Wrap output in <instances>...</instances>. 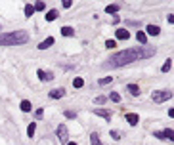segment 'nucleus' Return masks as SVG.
<instances>
[{"label": "nucleus", "instance_id": "1", "mask_svg": "<svg viewBox=\"0 0 174 145\" xmlns=\"http://www.w3.org/2000/svg\"><path fill=\"white\" fill-rule=\"evenodd\" d=\"M153 55H155V48H149V46H136V48L123 50V52L111 55L103 67H107V69H117V67H124V65L134 63V61H138V59L153 58Z\"/></svg>", "mask_w": 174, "mask_h": 145}, {"label": "nucleus", "instance_id": "2", "mask_svg": "<svg viewBox=\"0 0 174 145\" xmlns=\"http://www.w3.org/2000/svg\"><path fill=\"white\" fill-rule=\"evenodd\" d=\"M29 42V35L25 31H14L0 35V46H21V44Z\"/></svg>", "mask_w": 174, "mask_h": 145}, {"label": "nucleus", "instance_id": "3", "mask_svg": "<svg viewBox=\"0 0 174 145\" xmlns=\"http://www.w3.org/2000/svg\"><path fill=\"white\" fill-rule=\"evenodd\" d=\"M172 97V90H159V92H153L151 94V99L155 103H163V101H168Z\"/></svg>", "mask_w": 174, "mask_h": 145}, {"label": "nucleus", "instance_id": "4", "mask_svg": "<svg viewBox=\"0 0 174 145\" xmlns=\"http://www.w3.org/2000/svg\"><path fill=\"white\" fill-rule=\"evenodd\" d=\"M56 136H58V139H59L61 143H67V139H69L67 126H65V124H59V126L56 128Z\"/></svg>", "mask_w": 174, "mask_h": 145}, {"label": "nucleus", "instance_id": "5", "mask_svg": "<svg viewBox=\"0 0 174 145\" xmlns=\"http://www.w3.org/2000/svg\"><path fill=\"white\" fill-rule=\"evenodd\" d=\"M153 136L159 138V139H168V141H172V139H174V138H172L174 132H172V128H167V130H163V132H155Z\"/></svg>", "mask_w": 174, "mask_h": 145}, {"label": "nucleus", "instance_id": "6", "mask_svg": "<svg viewBox=\"0 0 174 145\" xmlns=\"http://www.w3.org/2000/svg\"><path fill=\"white\" fill-rule=\"evenodd\" d=\"M124 118H126V122H128L130 126H138V122H140V117L136 113H126Z\"/></svg>", "mask_w": 174, "mask_h": 145}, {"label": "nucleus", "instance_id": "7", "mask_svg": "<svg viewBox=\"0 0 174 145\" xmlns=\"http://www.w3.org/2000/svg\"><path fill=\"white\" fill-rule=\"evenodd\" d=\"M37 75H38L40 80H52V79H54V73H52V71H42V69H38Z\"/></svg>", "mask_w": 174, "mask_h": 145}, {"label": "nucleus", "instance_id": "8", "mask_svg": "<svg viewBox=\"0 0 174 145\" xmlns=\"http://www.w3.org/2000/svg\"><path fill=\"white\" fill-rule=\"evenodd\" d=\"M115 36H117L119 40H128V38H130V32H128L126 29H117V31H115Z\"/></svg>", "mask_w": 174, "mask_h": 145}, {"label": "nucleus", "instance_id": "9", "mask_svg": "<svg viewBox=\"0 0 174 145\" xmlns=\"http://www.w3.org/2000/svg\"><path fill=\"white\" fill-rule=\"evenodd\" d=\"M94 115L102 117L105 120H111V111H105V109H94Z\"/></svg>", "mask_w": 174, "mask_h": 145}, {"label": "nucleus", "instance_id": "10", "mask_svg": "<svg viewBox=\"0 0 174 145\" xmlns=\"http://www.w3.org/2000/svg\"><path fill=\"white\" fill-rule=\"evenodd\" d=\"M48 96H50L52 99H61V97L65 96V90H63V88H56V90H52Z\"/></svg>", "mask_w": 174, "mask_h": 145}, {"label": "nucleus", "instance_id": "11", "mask_svg": "<svg viewBox=\"0 0 174 145\" xmlns=\"http://www.w3.org/2000/svg\"><path fill=\"white\" fill-rule=\"evenodd\" d=\"M136 40L142 44V46H147V35H146L144 31H138L136 32Z\"/></svg>", "mask_w": 174, "mask_h": 145}, {"label": "nucleus", "instance_id": "12", "mask_svg": "<svg viewBox=\"0 0 174 145\" xmlns=\"http://www.w3.org/2000/svg\"><path fill=\"white\" fill-rule=\"evenodd\" d=\"M146 32H147L149 36H157L159 32H161V29H159L157 25H147V27H146Z\"/></svg>", "mask_w": 174, "mask_h": 145}, {"label": "nucleus", "instance_id": "13", "mask_svg": "<svg viewBox=\"0 0 174 145\" xmlns=\"http://www.w3.org/2000/svg\"><path fill=\"white\" fill-rule=\"evenodd\" d=\"M126 92H128L130 96H140V86H138V84H128V86H126Z\"/></svg>", "mask_w": 174, "mask_h": 145}, {"label": "nucleus", "instance_id": "14", "mask_svg": "<svg viewBox=\"0 0 174 145\" xmlns=\"http://www.w3.org/2000/svg\"><path fill=\"white\" fill-rule=\"evenodd\" d=\"M54 44V36H48L46 40H42L40 44H38V50H46V48H50Z\"/></svg>", "mask_w": 174, "mask_h": 145}, {"label": "nucleus", "instance_id": "15", "mask_svg": "<svg viewBox=\"0 0 174 145\" xmlns=\"http://www.w3.org/2000/svg\"><path fill=\"white\" fill-rule=\"evenodd\" d=\"M61 35H63V36H73V35H75V29L69 27V25H67V27H61Z\"/></svg>", "mask_w": 174, "mask_h": 145}, {"label": "nucleus", "instance_id": "16", "mask_svg": "<svg viewBox=\"0 0 174 145\" xmlns=\"http://www.w3.org/2000/svg\"><path fill=\"white\" fill-rule=\"evenodd\" d=\"M21 111H23V113H29V111L33 109V105H31V101H27V99H23V101H21Z\"/></svg>", "mask_w": 174, "mask_h": 145}, {"label": "nucleus", "instance_id": "17", "mask_svg": "<svg viewBox=\"0 0 174 145\" xmlns=\"http://www.w3.org/2000/svg\"><path fill=\"white\" fill-rule=\"evenodd\" d=\"M90 145H103L102 141H100V136L94 132V134H90Z\"/></svg>", "mask_w": 174, "mask_h": 145}, {"label": "nucleus", "instance_id": "18", "mask_svg": "<svg viewBox=\"0 0 174 145\" xmlns=\"http://www.w3.org/2000/svg\"><path fill=\"white\" fill-rule=\"evenodd\" d=\"M119 10H121V6H119V4H109V6L105 8V12L107 14H117Z\"/></svg>", "mask_w": 174, "mask_h": 145}, {"label": "nucleus", "instance_id": "19", "mask_svg": "<svg viewBox=\"0 0 174 145\" xmlns=\"http://www.w3.org/2000/svg\"><path fill=\"white\" fill-rule=\"evenodd\" d=\"M58 15H59V14H58V10H50V12H48L44 17H46V21H54V19H56Z\"/></svg>", "mask_w": 174, "mask_h": 145}, {"label": "nucleus", "instance_id": "20", "mask_svg": "<svg viewBox=\"0 0 174 145\" xmlns=\"http://www.w3.org/2000/svg\"><path fill=\"white\" fill-rule=\"evenodd\" d=\"M35 130H37V122H31V124L27 126V136L33 138V136H35Z\"/></svg>", "mask_w": 174, "mask_h": 145}, {"label": "nucleus", "instance_id": "21", "mask_svg": "<svg viewBox=\"0 0 174 145\" xmlns=\"http://www.w3.org/2000/svg\"><path fill=\"white\" fill-rule=\"evenodd\" d=\"M170 69H172V59H167V61H165V65L161 67V71H163V73H168Z\"/></svg>", "mask_w": 174, "mask_h": 145}, {"label": "nucleus", "instance_id": "22", "mask_svg": "<svg viewBox=\"0 0 174 145\" xmlns=\"http://www.w3.org/2000/svg\"><path fill=\"white\" fill-rule=\"evenodd\" d=\"M73 86L75 88H82L84 86V80L80 79V76H77V79H73Z\"/></svg>", "mask_w": 174, "mask_h": 145}, {"label": "nucleus", "instance_id": "23", "mask_svg": "<svg viewBox=\"0 0 174 145\" xmlns=\"http://www.w3.org/2000/svg\"><path fill=\"white\" fill-rule=\"evenodd\" d=\"M109 99H111L113 103H119V101H121V94H119V92H113V94L109 96Z\"/></svg>", "mask_w": 174, "mask_h": 145}, {"label": "nucleus", "instance_id": "24", "mask_svg": "<svg viewBox=\"0 0 174 145\" xmlns=\"http://www.w3.org/2000/svg\"><path fill=\"white\" fill-rule=\"evenodd\" d=\"M33 14H35V8H33L31 4H27V6H25V15H27V17H31Z\"/></svg>", "mask_w": 174, "mask_h": 145}, {"label": "nucleus", "instance_id": "25", "mask_svg": "<svg viewBox=\"0 0 174 145\" xmlns=\"http://www.w3.org/2000/svg\"><path fill=\"white\" fill-rule=\"evenodd\" d=\"M113 82V76H105V79H100V86H105V84H109Z\"/></svg>", "mask_w": 174, "mask_h": 145}, {"label": "nucleus", "instance_id": "26", "mask_svg": "<svg viewBox=\"0 0 174 145\" xmlns=\"http://www.w3.org/2000/svg\"><path fill=\"white\" fill-rule=\"evenodd\" d=\"M111 138L115 141H119V139H121V132H119V130H111Z\"/></svg>", "mask_w": 174, "mask_h": 145}, {"label": "nucleus", "instance_id": "27", "mask_svg": "<svg viewBox=\"0 0 174 145\" xmlns=\"http://www.w3.org/2000/svg\"><path fill=\"white\" fill-rule=\"evenodd\" d=\"M33 8H35V12H42V10H44L46 6H44V2H37V4L33 6Z\"/></svg>", "mask_w": 174, "mask_h": 145}, {"label": "nucleus", "instance_id": "28", "mask_svg": "<svg viewBox=\"0 0 174 145\" xmlns=\"http://www.w3.org/2000/svg\"><path fill=\"white\" fill-rule=\"evenodd\" d=\"M105 101H107V97H105V96H98V97H96V103H98V105H103Z\"/></svg>", "mask_w": 174, "mask_h": 145}, {"label": "nucleus", "instance_id": "29", "mask_svg": "<svg viewBox=\"0 0 174 145\" xmlns=\"http://www.w3.org/2000/svg\"><path fill=\"white\" fill-rule=\"evenodd\" d=\"M63 115L67 117V118H77V113H75V111H65Z\"/></svg>", "mask_w": 174, "mask_h": 145}, {"label": "nucleus", "instance_id": "30", "mask_svg": "<svg viewBox=\"0 0 174 145\" xmlns=\"http://www.w3.org/2000/svg\"><path fill=\"white\" fill-rule=\"evenodd\" d=\"M115 46H117V42H115V40H107V42H105V48H109V50H113Z\"/></svg>", "mask_w": 174, "mask_h": 145}, {"label": "nucleus", "instance_id": "31", "mask_svg": "<svg viewBox=\"0 0 174 145\" xmlns=\"http://www.w3.org/2000/svg\"><path fill=\"white\" fill-rule=\"evenodd\" d=\"M35 117H37V120H40L42 117H44V111H42V109H37V111H35Z\"/></svg>", "mask_w": 174, "mask_h": 145}, {"label": "nucleus", "instance_id": "32", "mask_svg": "<svg viewBox=\"0 0 174 145\" xmlns=\"http://www.w3.org/2000/svg\"><path fill=\"white\" fill-rule=\"evenodd\" d=\"M167 21H168V23H172V21H174V17H172V14H168V15H167Z\"/></svg>", "mask_w": 174, "mask_h": 145}, {"label": "nucleus", "instance_id": "33", "mask_svg": "<svg viewBox=\"0 0 174 145\" xmlns=\"http://www.w3.org/2000/svg\"><path fill=\"white\" fill-rule=\"evenodd\" d=\"M65 145H79V143H75V141H67Z\"/></svg>", "mask_w": 174, "mask_h": 145}]
</instances>
